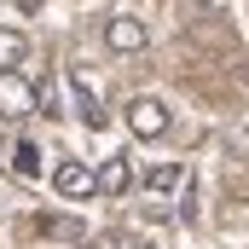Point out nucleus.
<instances>
[{
  "instance_id": "nucleus-1",
  "label": "nucleus",
  "mask_w": 249,
  "mask_h": 249,
  "mask_svg": "<svg viewBox=\"0 0 249 249\" xmlns=\"http://www.w3.org/2000/svg\"><path fill=\"white\" fill-rule=\"evenodd\" d=\"M41 110V87L23 70H0V122H23Z\"/></svg>"
},
{
  "instance_id": "nucleus-2",
  "label": "nucleus",
  "mask_w": 249,
  "mask_h": 249,
  "mask_svg": "<svg viewBox=\"0 0 249 249\" xmlns=\"http://www.w3.org/2000/svg\"><path fill=\"white\" fill-rule=\"evenodd\" d=\"M122 122H127V133L133 139H162L168 127H174V116H168V105L162 99H127V110H122Z\"/></svg>"
},
{
  "instance_id": "nucleus-3",
  "label": "nucleus",
  "mask_w": 249,
  "mask_h": 249,
  "mask_svg": "<svg viewBox=\"0 0 249 249\" xmlns=\"http://www.w3.org/2000/svg\"><path fill=\"white\" fill-rule=\"evenodd\" d=\"M145 41H151V29H145V18H133V12H116V18L105 23V47H110V53H145Z\"/></svg>"
},
{
  "instance_id": "nucleus-4",
  "label": "nucleus",
  "mask_w": 249,
  "mask_h": 249,
  "mask_svg": "<svg viewBox=\"0 0 249 249\" xmlns=\"http://www.w3.org/2000/svg\"><path fill=\"white\" fill-rule=\"evenodd\" d=\"M127 186H133V162H127V157H105V162L93 168V191H99V197H122Z\"/></svg>"
},
{
  "instance_id": "nucleus-5",
  "label": "nucleus",
  "mask_w": 249,
  "mask_h": 249,
  "mask_svg": "<svg viewBox=\"0 0 249 249\" xmlns=\"http://www.w3.org/2000/svg\"><path fill=\"white\" fill-rule=\"evenodd\" d=\"M53 191H58V197H93V168H87L81 157L58 162V168H53Z\"/></svg>"
},
{
  "instance_id": "nucleus-6",
  "label": "nucleus",
  "mask_w": 249,
  "mask_h": 249,
  "mask_svg": "<svg viewBox=\"0 0 249 249\" xmlns=\"http://www.w3.org/2000/svg\"><path fill=\"white\" fill-rule=\"evenodd\" d=\"M70 93H75L81 122H87V127H105V105H99V93H93V81H87L81 70H70Z\"/></svg>"
},
{
  "instance_id": "nucleus-7",
  "label": "nucleus",
  "mask_w": 249,
  "mask_h": 249,
  "mask_svg": "<svg viewBox=\"0 0 249 249\" xmlns=\"http://www.w3.org/2000/svg\"><path fill=\"white\" fill-rule=\"evenodd\" d=\"M12 174H18V180H41V174H47L35 139H18V145H12Z\"/></svg>"
},
{
  "instance_id": "nucleus-8",
  "label": "nucleus",
  "mask_w": 249,
  "mask_h": 249,
  "mask_svg": "<svg viewBox=\"0 0 249 249\" xmlns=\"http://www.w3.org/2000/svg\"><path fill=\"white\" fill-rule=\"evenodd\" d=\"M35 226H41L47 238H58V244H81V238H87V226H81V220H70V214H41Z\"/></svg>"
},
{
  "instance_id": "nucleus-9",
  "label": "nucleus",
  "mask_w": 249,
  "mask_h": 249,
  "mask_svg": "<svg viewBox=\"0 0 249 249\" xmlns=\"http://www.w3.org/2000/svg\"><path fill=\"white\" fill-rule=\"evenodd\" d=\"M145 186L157 191V197H168V191H180V186H186V168H180V162H157V168L145 174Z\"/></svg>"
},
{
  "instance_id": "nucleus-10",
  "label": "nucleus",
  "mask_w": 249,
  "mask_h": 249,
  "mask_svg": "<svg viewBox=\"0 0 249 249\" xmlns=\"http://www.w3.org/2000/svg\"><path fill=\"white\" fill-rule=\"evenodd\" d=\"M23 58H29V35H18V29H0V70H18Z\"/></svg>"
}]
</instances>
